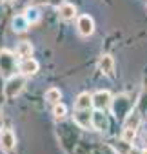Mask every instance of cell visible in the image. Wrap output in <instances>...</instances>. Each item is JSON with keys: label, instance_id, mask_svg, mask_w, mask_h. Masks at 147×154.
Segmentation results:
<instances>
[{"label": "cell", "instance_id": "6da1fadb", "mask_svg": "<svg viewBox=\"0 0 147 154\" xmlns=\"http://www.w3.org/2000/svg\"><path fill=\"white\" fill-rule=\"evenodd\" d=\"M24 85H26V80H24L22 74H20V76H17V74L9 76L8 82H6V85H4V96H6L8 100L17 98V96L24 91Z\"/></svg>", "mask_w": 147, "mask_h": 154}, {"label": "cell", "instance_id": "7a4b0ae2", "mask_svg": "<svg viewBox=\"0 0 147 154\" xmlns=\"http://www.w3.org/2000/svg\"><path fill=\"white\" fill-rule=\"evenodd\" d=\"M17 71V58L11 51L2 49L0 51V74L2 76H13Z\"/></svg>", "mask_w": 147, "mask_h": 154}, {"label": "cell", "instance_id": "3957f363", "mask_svg": "<svg viewBox=\"0 0 147 154\" xmlns=\"http://www.w3.org/2000/svg\"><path fill=\"white\" fill-rule=\"evenodd\" d=\"M73 120H75V123L80 125L82 129H95L93 112H91L89 109H77L75 114H73Z\"/></svg>", "mask_w": 147, "mask_h": 154}, {"label": "cell", "instance_id": "277c9868", "mask_svg": "<svg viewBox=\"0 0 147 154\" xmlns=\"http://www.w3.org/2000/svg\"><path fill=\"white\" fill-rule=\"evenodd\" d=\"M77 29L82 36H91L95 33V20L89 15H82L77 20Z\"/></svg>", "mask_w": 147, "mask_h": 154}, {"label": "cell", "instance_id": "5b68a950", "mask_svg": "<svg viewBox=\"0 0 147 154\" xmlns=\"http://www.w3.org/2000/svg\"><path fill=\"white\" fill-rule=\"evenodd\" d=\"M113 103V96L109 91H96L93 94V107H96V111H104Z\"/></svg>", "mask_w": 147, "mask_h": 154}, {"label": "cell", "instance_id": "8992f818", "mask_svg": "<svg viewBox=\"0 0 147 154\" xmlns=\"http://www.w3.org/2000/svg\"><path fill=\"white\" fill-rule=\"evenodd\" d=\"M38 67H40L38 62H36L35 58L27 56V58H22V62L18 63V72H20L22 76H33V74H36Z\"/></svg>", "mask_w": 147, "mask_h": 154}, {"label": "cell", "instance_id": "52a82bcc", "mask_svg": "<svg viewBox=\"0 0 147 154\" xmlns=\"http://www.w3.org/2000/svg\"><path fill=\"white\" fill-rule=\"evenodd\" d=\"M15 145H17V138H15L13 131H9V129L0 131V149L4 152H9L15 149Z\"/></svg>", "mask_w": 147, "mask_h": 154}, {"label": "cell", "instance_id": "ba28073f", "mask_svg": "<svg viewBox=\"0 0 147 154\" xmlns=\"http://www.w3.org/2000/svg\"><path fill=\"white\" fill-rule=\"evenodd\" d=\"M58 17L62 18V20H73L77 17V8L73 6V4H67V2H64L60 8H58Z\"/></svg>", "mask_w": 147, "mask_h": 154}, {"label": "cell", "instance_id": "9c48e42d", "mask_svg": "<svg viewBox=\"0 0 147 154\" xmlns=\"http://www.w3.org/2000/svg\"><path fill=\"white\" fill-rule=\"evenodd\" d=\"M98 71L104 72V74H113V71H114V60H113L111 54H104V56L100 58V62H98Z\"/></svg>", "mask_w": 147, "mask_h": 154}, {"label": "cell", "instance_id": "30bf717a", "mask_svg": "<svg viewBox=\"0 0 147 154\" xmlns=\"http://www.w3.org/2000/svg\"><path fill=\"white\" fill-rule=\"evenodd\" d=\"M113 111H114L116 116H125L127 111H129V100H127L125 96H118V98H114Z\"/></svg>", "mask_w": 147, "mask_h": 154}, {"label": "cell", "instance_id": "8fae6325", "mask_svg": "<svg viewBox=\"0 0 147 154\" xmlns=\"http://www.w3.org/2000/svg\"><path fill=\"white\" fill-rule=\"evenodd\" d=\"M93 107V94L80 93L75 100V109H91Z\"/></svg>", "mask_w": 147, "mask_h": 154}, {"label": "cell", "instance_id": "7c38bea8", "mask_svg": "<svg viewBox=\"0 0 147 154\" xmlns=\"http://www.w3.org/2000/svg\"><path fill=\"white\" fill-rule=\"evenodd\" d=\"M15 53H17V56H20V58H27V56H31V54H33V45H31V42H27V40L18 42Z\"/></svg>", "mask_w": 147, "mask_h": 154}, {"label": "cell", "instance_id": "4fadbf2b", "mask_svg": "<svg viewBox=\"0 0 147 154\" xmlns=\"http://www.w3.org/2000/svg\"><path fill=\"white\" fill-rule=\"evenodd\" d=\"M60 98H62V93H60V89H56V87H51V89H47V91H45V102H47V103H51V105H56V103H60Z\"/></svg>", "mask_w": 147, "mask_h": 154}, {"label": "cell", "instance_id": "5bb4252c", "mask_svg": "<svg viewBox=\"0 0 147 154\" xmlns=\"http://www.w3.org/2000/svg\"><path fill=\"white\" fill-rule=\"evenodd\" d=\"M27 27H29V22H27V18H26L24 15H18V17L13 18V31L22 33V31H26Z\"/></svg>", "mask_w": 147, "mask_h": 154}, {"label": "cell", "instance_id": "9a60e30c", "mask_svg": "<svg viewBox=\"0 0 147 154\" xmlns=\"http://www.w3.org/2000/svg\"><path fill=\"white\" fill-rule=\"evenodd\" d=\"M93 123H95V129H98V131H105L107 129V120L102 114V111H96L93 114Z\"/></svg>", "mask_w": 147, "mask_h": 154}, {"label": "cell", "instance_id": "2e32d148", "mask_svg": "<svg viewBox=\"0 0 147 154\" xmlns=\"http://www.w3.org/2000/svg\"><path fill=\"white\" fill-rule=\"evenodd\" d=\"M140 112L138 111H133V112H127V120H125V127H133V129H138L140 125Z\"/></svg>", "mask_w": 147, "mask_h": 154}, {"label": "cell", "instance_id": "e0dca14e", "mask_svg": "<svg viewBox=\"0 0 147 154\" xmlns=\"http://www.w3.org/2000/svg\"><path fill=\"white\" fill-rule=\"evenodd\" d=\"M24 17L27 18V22H29V24H36V22L40 20V11H38L35 6H31V8H27V9H26Z\"/></svg>", "mask_w": 147, "mask_h": 154}, {"label": "cell", "instance_id": "ac0fdd59", "mask_svg": "<svg viewBox=\"0 0 147 154\" xmlns=\"http://www.w3.org/2000/svg\"><path fill=\"white\" fill-rule=\"evenodd\" d=\"M53 116H55V120H64L67 116V107L64 103H56L53 109Z\"/></svg>", "mask_w": 147, "mask_h": 154}, {"label": "cell", "instance_id": "d6986e66", "mask_svg": "<svg viewBox=\"0 0 147 154\" xmlns=\"http://www.w3.org/2000/svg\"><path fill=\"white\" fill-rule=\"evenodd\" d=\"M134 138H136V129H133V127H125L124 132H122V140L127 141V143H133Z\"/></svg>", "mask_w": 147, "mask_h": 154}, {"label": "cell", "instance_id": "ffe728a7", "mask_svg": "<svg viewBox=\"0 0 147 154\" xmlns=\"http://www.w3.org/2000/svg\"><path fill=\"white\" fill-rule=\"evenodd\" d=\"M49 4L55 6V8H60V6L64 4V0H49Z\"/></svg>", "mask_w": 147, "mask_h": 154}, {"label": "cell", "instance_id": "44dd1931", "mask_svg": "<svg viewBox=\"0 0 147 154\" xmlns=\"http://www.w3.org/2000/svg\"><path fill=\"white\" fill-rule=\"evenodd\" d=\"M36 4H49V0H33V6Z\"/></svg>", "mask_w": 147, "mask_h": 154}, {"label": "cell", "instance_id": "7402d4cb", "mask_svg": "<svg viewBox=\"0 0 147 154\" xmlns=\"http://www.w3.org/2000/svg\"><path fill=\"white\" fill-rule=\"evenodd\" d=\"M129 154H142V150H136V149H133V147H131V150H129Z\"/></svg>", "mask_w": 147, "mask_h": 154}, {"label": "cell", "instance_id": "603a6c76", "mask_svg": "<svg viewBox=\"0 0 147 154\" xmlns=\"http://www.w3.org/2000/svg\"><path fill=\"white\" fill-rule=\"evenodd\" d=\"M142 154H147V147H145V149H143V150H142Z\"/></svg>", "mask_w": 147, "mask_h": 154}, {"label": "cell", "instance_id": "cb8c5ba5", "mask_svg": "<svg viewBox=\"0 0 147 154\" xmlns=\"http://www.w3.org/2000/svg\"><path fill=\"white\" fill-rule=\"evenodd\" d=\"M143 141H145V147H147V134H145V138H143Z\"/></svg>", "mask_w": 147, "mask_h": 154}, {"label": "cell", "instance_id": "d4e9b609", "mask_svg": "<svg viewBox=\"0 0 147 154\" xmlns=\"http://www.w3.org/2000/svg\"><path fill=\"white\" fill-rule=\"evenodd\" d=\"M6 2H13V0H6Z\"/></svg>", "mask_w": 147, "mask_h": 154}]
</instances>
